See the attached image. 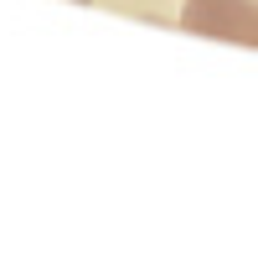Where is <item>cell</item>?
<instances>
[{
    "mask_svg": "<svg viewBox=\"0 0 258 253\" xmlns=\"http://www.w3.org/2000/svg\"><path fill=\"white\" fill-rule=\"evenodd\" d=\"M181 26L197 36L238 41V47H258V0H186Z\"/></svg>",
    "mask_w": 258,
    "mask_h": 253,
    "instance_id": "cell-1",
    "label": "cell"
}]
</instances>
